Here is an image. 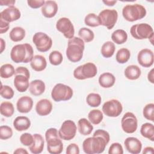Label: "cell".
I'll list each match as a JSON object with an SVG mask.
<instances>
[{
    "mask_svg": "<svg viewBox=\"0 0 154 154\" xmlns=\"http://www.w3.org/2000/svg\"><path fill=\"white\" fill-rule=\"evenodd\" d=\"M109 133L103 129H97L93 137L86 138L82 143V149L87 154L102 153L109 141Z\"/></svg>",
    "mask_w": 154,
    "mask_h": 154,
    "instance_id": "6da1fadb",
    "label": "cell"
},
{
    "mask_svg": "<svg viewBox=\"0 0 154 154\" xmlns=\"http://www.w3.org/2000/svg\"><path fill=\"white\" fill-rule=\"evenodd\" d=\"M33 48L29 43L19 44L14 46L10 52L12 61L16 63L31 62L33 58Z\"/></svg>",
    "mask_w": 154,
    "mask_h": 154,
    "instance_id": "7a4b0ae2",
    "label": "cell"
},
{
    "mask_svg": "<svg viewBox=\"0 0 154 154\" xmlns=\"http://www.w3.org/2000/svg\"><path fill=\"white\" fill-rule=\"evenodd\" d=\"M84 42L79 37H73L68 41L66 54L69 60L73 63L79 61L83 56Z\"/></svg>",
    "mask_w": 154,
    "mask_h": 154,
    "instance_id": "3957f363",
    "label": "cell"
},
{
    "mask_svg": "<svg viewBox=\"0 0 154 154\" xmlns=\"http://www.w3.org/2000/svg\"><path fill=\"white\" fill-rule=\"evenodd\" d=\"M45 138L47 143V150L49 153L60 154L63 152V144L56 128L48 129L45 132Z\"/></svg>",
    "mask_w": 154,
    "mask_h": 154,
    "instance_id": "277c9868",
    "label": "cell"
},
{
    "mask_svg": "<svg viewBox=\"0 0 154 154\" xmlns=\"http://www.w3.org/2000/svg\"><path fill=\"white\" fill-rule=\"evenodd\" d=\"M146 10L140 4H128L122 10V14L125 20L134 22L141 19L146 15Z\"/></svg>",
    "mask_w": 154,
    "mask_h": 154,
    "instance_id": "5b68a950",
    "label": "cell"
},
{
    "mask_svg": "<svg viewBox=\"0 0 154 154\" xmlns=\"http://www.w3.org/2000/svg\"><path fill=\"white\" fill-rule=\"evenodd\" d=\"M97 73L96 66L91 62L85 63L76 68L73 71V76L79 80L94 77Z\"/></svg>",
    "mask_w": 154,
    "mask_h": 154,
    "instance_id": "8992f818",
    "label": "cell"
},
{
    "mask_svg": "<svg viewBox=\"0 0 154 154\" xmlns=\"http://www.w3.org/2000/svg\"><path fill=\"white\" fill-rule=\"evenodd\" d=\"M72 96L73 90L72 88L61 83L57 84L51 92V97L55 102L68 100L72 98Z\"/></svg>",
    "mask_w": 154,
    "mask_h": 154,
    "instance_id": "52a82bcc",
    "label": "cell"
},
{
    "mask_svg": "<svg viewBox=\"0 0 154 154\" xmlns=\"http://www.w3.org/2000/svg\"><path fill=\"white\" fill-rule=\"evenodd\" d=\"M130 33L134 38L143 40L153 36V30L149 24L141 23L132 25L130 29Z\"/></svg>",
    "mask_w": 154,
    "mask_h": 154,
    "instance_id": "ba28073f",
    "label": "cell"
},
{
    "mask_svg": "<svg viewBox=\"0 0 154 154\" xmlns=\"http://www.w3.org/2000/svg\"><path fill=\"white\" fill-rule=\"evenodd\" d=\"M32 42L35 45L37 49L41 52H47L52 45L51 38L46 33L42 32H38L34 34L32 37Z\"/></svg>",
    "mask_w": 154,
    "mask_h": 154,
    "instance_id": "9c48e42d",
    "label": "cell"
},
{
    "mask_svg": "<svg viewBox=\"0 0 154 154\" xmlns=\"http://www.w3.org/2000/svg\"><path fill=\"white\" fill-rule=\"evenodd\" d=\"M98 16L101 21V25L111 29L117 22L118 13L114 9H105L99 13Z\"/></svg>",
    "mask_w": 154,
    "mask_h": 154,
    "instance_id": "30bf717a",
    "label": "cell"
},
{
    "mask_svg": "<svg viewBox=\"0 0 154 154\" xmlns=\"http://www.w3.org/2000/svg\"><path fill=\"white\" fill-rule=\"evenodd\" d=\"M76 129L77 128L75 123L72 120H67L63 123L58 132L60 138L69 141L75 137Z\"/></svg>",
    "mask_w": 154,
    "mask_h": 154,
    "instance_id": "8fae6325",
    "label": "cell"
},
{
    "mask_svg": "<svg viewBox=\"0 0 154 154\" xmlns=\"http://www.w3.org/2000/svg\"><path fill=\"white\" fill-rule=\"evenodd\" d=\"M123 106L117 99H111L105 102L102 106V111L108 117H118L122 112Z\"/></svg>",
    "mask_w": 154,
    "mask_h": 154,
    "instance_id": "7c38bea8",
    "label": "cell"
},
{
    "mask_svg": "<svg viewBox=\"0 0 154 154\" xmlns=\"http://www.w3.org/2000/svg\"><path fill=\"white\" fill-rule=\"evenodd\" d=\"M123 131L128 134L135 132L138 127V122L136 116L131 112H126L121 120Z\"/></svg>",
    "mask_w": 154,
    "mask_h": 154,
    "instance_id": "4fadbf2b",
    "label": "cell"
},
{
    "mask_svg": "<svg viewBox=\"0 0 154 154\" xmlns=\"http://www.w3.org/2000/svg\"><path fill=\"white\" fill-rule=\"evenodd\" d=\"M56 28L67 38L70 39L74 37L75 29L73 25L67 17L59 19L56 23Z\"/></svg>",
    "mask_w": 154,
    "mask_h": 154,
    "instance_id": "5bb4252c",
    "label": "cell"
},
{
    "mask_svg": "<svg viewBox=\"0 0 154 154\" xmlns=\"http://www.w3.org/2000/svg\"><path fill=\"white\" fill-rule=\"evenodd\" d=\"M137 60L138 63L144 67L152 66L154 62V55L152 50L143 49L138 54Z\"/></svg>",
    "mask_w": 154,
    "mask_h": 154,
    "instance_id": "9a60e30c",
    "label": "cell"
},
{
    "mask_svg": "<svg viewBox=\"0 0 154 154\" xmlns=\"http://www.w3.org/2000/svg\"><path fill=\"white\" fill-rule=\"evenodd\" d=\"M20 16V10L14 5L8 7L0 13V19L8 23L19 19Z\"/></svg>",
    "mask_w": 154,
    "mask_h": 154,
    "instance_id": "2e32d148",
    "label": "cell"
},
{
    "mask_svg": "<svg viewBox=\"0 0 154 154\" xmlns=\"http://www.w3.org/2000/svg\"><path fill=\"white\" fill-rule=\"evenodd\" d=\"M125 149L132 154H138L142 149V143L135 137H128L124 141Z\"/></svg>",
    "mask_w": 154,
    "mask_h": 154,
    "instance_id": "e0dca14e",
    "label": "cell"
},
{
    "mask_svg": "<svg viewBox=\"0 0 154 154\" xmlns=\"http://www.w3.org/2000/svg\"><path fill=\"white\" fill-rule=\"evenodd\" d=\"M29 77L24 74H15L13 84L16 90L20 93L26 91L29 87Z\"/></svg>",
    "mask_w": 154,
    "mask_h": 154,
    "instance_id": "ac0fdd59",
    "label": "cell"
},
{
    "mask_svg": "<svg viewBox=\"0 0 154 154\" xmlns=\"http://www.w3.org/2000/svg\"><path fill=\"white\" fill-rule=\"evenodd\" d=\"M33 100L32 98L28 96L20 97L16 103L17 109L19 112L27 113L32 108Z\"/></svg>",
    "mask_w": 154,
    "mask_h": 154,
    "instance_id": "d6986e66",
    "label": "cell"
},
{
    "mask_svg": "<svg viewBox=\"0 0 154 154\" xmlns=\"http://www.w3.org/2000/svg\"><path fill=\"white\" fill-rule=\"evenodd\" d=\"M52 109L51 102L47 99H43L37 102L35 105L36 112L40 116H45L51 113Z\"/></svg>",
    "mask_w": 154,
    "mask_h": 154,
    "instance_id": "ffe728a7",
    "label": "cell"
},
{
    "mask_svg": "<svg viewBox=\"0 0 154 154\" xmlns=\"http://www.w3.org/2000/svg\"><path fill=\"white\" fill-rule=\"evenodd\" d=\"M58 5L55 1H46L42 6L41 11L42 14L47 18H52L55 16L58 11Z\"/></svg>",
    "mask_w": 154,
    "mask_h": 154,
    "instance_id": "44dd1931",
    "label": "cell"
},
{
    "mask_svg": "<svg viewBox=\"0 0 154 154\" xmlns=\"http://www.w3.org/2000/svg\"><path fill=\"white\" fill-rule=\"evenodd\" d=\"M34 141L31 145L29 147V150L32 153L38 154L42 152L44 148V139L39 134H34L33 135Z\"/></svg>",
    "mask_w": 154,
    "mask_h": 154,
    "instance_id": "7402d4cb",
    "label": "cell"
},
{
    "mask_svg": "<svg viewBox=\"0 0 154 154\" xmlns=\"http://www.w3.org/2000/svg\"><path fill=\"white\" fill-rule=\"evenodd\" d=\"M30 65L34 70L41 72L46 69L47 62L45 57L41 55H36L33 57L30 62Z\"/></svg>",
    "mask_w": 154,
    "mask_h": 154,
    "instance_id": "603a6c76",
    "label": "cell"
},
{
    "mask_svg": "<svg viewBox=\"0 0 154 154\" xmlns=\"http://www.w3.org/2000/svg\"><path fill=\"white\" fill-rule=\"evenodd\" d=\"M45 84L43 81L35 79L30 82L29 90L31 94L37 96L42 94L45 92Z\"/></svg>",
    "mask_w": 154,
    "mask_h": 154,
    "instance_id": "cb8c5ba5",
    "label": "cell"
},
{
    "mask_svg": "<svg viewBox=\"0 0 154 154\" xmlns=\"http://www.w3.org/2000/svg\"><path fill=\"white\" fill-rule=\"evenodd\" d=\"M30 126V120L26 116H18L13 121V126L17 131H26Z\"/></svg>",
    "mask_w": 154,
    "mask_h": 154,
    "instance_id": "d4e9b609",
    "label": "cell"
},
{
    "mask_svg": "<svg viewBox=\"0 0 154 154\" xmlns=\"http://www.w3.org/2000/svg\"><path fill=\"white\" fill-rule=\"evenodd\" d=\"M115 82V76L109 72L103 73L99 78V85L103 88H110L114 85Z\"/></svg>",
    "mask_w": 154,
    "mask_h": 154,
    "instance_id": "484cf974",
    "label": "cell"
},
{
    "mask_svg": "<svg viewBox=\"0 0 154 154\" xmlns=\"http://www.w3.org/2000/svg\"><path fill=\"white\" fill-rule=\"evenodd\" d=\"M78 130L83 135H90L93 130V126L85 118H82L78 120Z\"/></svg>",
    "mask_w": 154,
    "mask_h": 154,
    "instance_id": "4316f807",
    "label": "cell"
},
{
    "mask_svg": "<svg viewBox=\"0 0 154 154\" xmlns=\"http://www.w3.org/2000/svg\"><path fill=\"white\" fill-rule=\"evenodd\" d=\"M141 72L140 67L137 65L128 66L125 70V76L129 80H135L140 78Z\"/></svg>",
    "mask_w": 154,
    "mask_h": 154,
    "instance_id": "83f0119b",
    "label": "cell"
},
{
    "mask_svg": "<svg viewBox=\"0 0 154 154\" xmlns=\"http://www.w3.org/2000/svg\"><path fill=\"white\" fill-rule=\"evenodd\" d=\"M140 133L141 135L150 140L152 141H154V126L150 123H145L141 126Z\"/></svg>",
    "mask_w": 154,
    "mask_h": 154,
    "instance_id": "f1b7e54d",
    "label": "cell"
},
{
    "mask_svg": "<svg viewBox=\"0 0 154 154\" xmlns=\"http://www.w3.org/2000/svg\"><path fill=\"white\" fill-rule=\"evenodd\" d=\"M111 39L117 45L123 44L127 41V32L123 29H117L112 33Z\"/></svg>",
    "mask_w": 154,
    "mask_h": 154,
    "instance_id": "f546056e",
    "label": "cell"
},
{
    "mask_svg": "<svg viewBox=\"0 0 154 154\" xmlns=\"http://www.w3.org/2000/svg\"><path fill=\"white\" fill-rule=\"evenodd\" d=\"M25 36V29L20 26H16L13 28L9 34L10 38L14 42H17L22 40Z\"/></svg>",
    "mask_w": 154,
    "mask_h": 154,
    "instance_id": "4dcf8cb0",
    "label": "cell"
},
{
    "mask_svg": "<svg viewBox=\"0 0 154 154\" xmlns=\"http://www.w3.org/2000/svg\"><path fill=\"white\" fill-rule=\"evenodd\" d=\"M115 45L111 41H107L103 44L101 48V54L105 58L111 57L115 52Z\"/></svg>",
    "mask_w": 154,
    "mask_h": 154,
    "instance_id": "1f68e13d",
    "label": "cell"
},
{
    "mask_svg": "<svg viewBox=\"0 0 154 154\" xmlns=\"http://www.w3.org/2000/svg\"><path fill=\"white\" fill-rule=\"evenodd\" d=\"M1 114L6 117H10L13 116L14 112V108L12 103L10 102H3L0 105Z\"/></svg>",
    "mask_w": 154,
    "mask_h": 154,
    "instance_id": "d6a6232c",
    "label": "cell"
},
{
    "mask_svg": "<svg viewBox=\"0 0 154 154\" xmlns=\"http://www.w3.org/2000/svg\"><path fill=\"white\" fill-rule=\"evenodd\" d=\"M103 113L99 109H93L88 114V119L93 125L99 124L103 120Z\"/></svg>",
    "mask_w": 154,
    "mask_h": 154,
    "instance_id": "836d02e7",
    "label": "cell"
},
{
    "mask_svg": "<svg viewBox=\"0 0 154 154\" xmlns=\"http://www.w3.org/2000/svg\"><path fill=\"white\" fill-rule=\"evenodd\" d=\"M131 52L126 48H121L120 49L116 56V61L120 64H124L126 63L130 58Z\"/></svg>",
    "mask_w": 154,
    "mask_h": 154,
    "instance_id": "e575fe53",
    "label": "cell"
},
{
    "mask_svg": "<svg viewBox=\"0 0 154 154\" xmlns=\"http://www.w3.org/2000/svg\"><path fill=\"white\" fill-rule=\"evenodd\" d=\"M15 74V70L11 64H4L0 68V75L2 78H9Z\"/></svg>",
    "mask_w": 154,
    "mask_h": 154,
    "instance_id": "d590c367",
    "label": "cell"
},
{
    "mask_svg": "<svg viewBox=\"0 0 154 154\" xmlns=\"http://www.w3.org/2000/svg\"><path fill=\"white\" fill-rule=\"evenodd\" d=\"M78 35L84 42L88 43L93 40L94 37V32L92 30L87 28H81L78 31Z\"/></svg>",
    "mask_w": 154,
    "mask_h": 154,
    "instance_id": "8d00e7d4",
    "label": "cell"
},
{
    "mask_svg": "<svg viewBox=\"0 0 154 154\" xmlns=\"http://www.w3.org/2000/svg\"><path fill=\"white\" fill-rule=\"evenodd\" d=\"M84 22L86 25L90 27H96L101 25V21L98 16L94 13L88 14L84 19Z\"/></svg>",
    "mask_w": 154,
    "mask_h": 154,
    "instance_id": "74e56055",
    "label": "cell"
},
{
    "mask_svg": "<svg viewBox=\"0 0 154 154\" xmlns=\"http://www.w3.org/2000/svg\"><path fill=\"white\" fill-rule=\"evenodd\" d=\"M102 98L99 94L91 93L88 94L86 98L87 104L91 107H97L101 103Z\"/></svg>",
    "mask_w": 154,
    "mask_h": 154,
    "instance_id": "f35d334b",
    "label": "cell"
},
{
    "mask_svg": "<svg viewBox=\"0 0 154 154\" xmlns=\"http://www.w3.org/2000/svg\"><path fill=\"white\" fill-rule=\"evenodd\" d=\"M63 60L62 54L58 51L51 52L49 55V60L51 64L54 66L60 65Z\"/></svg>",
    "mask_w": 154,
    "mask_h": 154,
    "instance_id": "ab89813d",
    "label": "cell"
},
{
    "mask_svg": "<svg viewBox=\"0 0 154 154\" xmlns=\"http://www.w3.org/2000/svg\"><path fill=\"white\" fill-rule=\"evenodd\" d=\"M143 116L149 120L154 121V104L150 103L144 106L143 111Z\"/></svg>",
    "mask_w": 154,
    "mask_h": 154,
    "instance_id": "60d3db41",
    "label": "cell"
},
{
    "mask_svg": "<svg viewBox=\"0 0 154 154\" xmlns=\"http://www.w3.org/2000/svg\"><path fill=\"white\" fill-rule=\"evenodd\" d=\"M0 93H1V96L3 98L7 99H10L13 98L14 92L13 88L10 86L6 85H3L2 84H1Z\"/></svg>",
    "mask_w": 154,
    "mask_h": 154,
    "instance_id": "b9f144b4",
    "label": "cell"
},
{
    "mask_svg": "<svg viewBox=\"0 0 154 154\" xmlns=\"http://www.w3.org/2000/svg\"><path fill=\"white\" fill-rule=\"evenodd\" d=\"M13 135L12 129L6 125H2L0 127V138L1 140H7Z\"/></svg>",
    "mask_w": 154,
    "mask_h": 154,
    "instance_id": "7bdbcfd3",
    "label": "cell"
},
{
    "mask_svg": "<svg viewBox=\"0 0 154 154\" xmlns=\"http://www.w3.org/2000/svg\"><path fill=\"white\" fill-rule=\"evenodd\" d=\"M34 138L33 135H31L29 133H24L22 134L20 137V143L26 146H29L33 143Z\"/></svg>",
    "mask_w": 154,
    "mask_h": 154,
    "instance_id": "ee69618b",
    "label": "cell"
},
{
    "mask_svg": "<svg viewBox=\"0 0 154 154\" xmlns=\"http://www.w3.org/2000/svg\"><path fill=\"white\" fill-rule=\"evenodd\" d=\"M109 154H123V149L122 146L119 143H112L108 150Z\"/></svg>",
    "mask_w": 154,
    "mask_h": 154,
    "instance_id": "f6af8a7d",
    "label": "cell"
},
{
    "mask_svg": "<svg viewBox=\"0 0 154 154\" xmlns=\"http://www.w3.org/2000/svg\"><path fill=\"white\" fill-rule=\"evenodd\" d=\"M27 3L32 8H38L41 7H42L45 1L44 0H28L27 1Z\"/></svg>",
    "mask_w": 154,
    "mask_h": 154,
    "instance_id": "bcb514c9",
    "label": "cell"
},
{
    "mask_svg": "<svg viewBox=\"0 0 154 154\" xmlns=\"http://www.w3.org/2000/svg\"><path fill=\"white\" fill-rule=\"evenodd\" d=\"M67 154H79V146L75 143L70 144L66 149Z\"/></svg>",
    "mask_w": 154,
    "mask_h": 154,
    "instance_id": "7dc6e473",
    "label": "cell"
},
{
    "mask_svg": "<svg viewBox=\"0 0 154 154\" xmlns=\"http://www.w3.org/2000/svg\"><path fill=\"white\" fill-rule=\"evenodd\" d=\"M9 23L0 19V33L3 34L6 32L9 29Z\"/></svg>",
    "mask_w": 154,
    "mask_h": 154,
    "instance_id": "c3c4849f",
    "label": "cell"
},
{
    "mask_svg": "<svg viewBox=\"0 0 154 154\" xmlns=\"http://www.w3.org/2000/svg\"><path fill=\"white\" fill-rule=\"evenodd\" d=\"M17 73L24 74L28 77L30 76V74H29V72L28 69L25 67L21 66V67H18L17 68H16V69L15 70V74H17Z\"/></svg>",
    "mask_w": 154,
    "mask_h": 154,
    "instance_id": "681fc988",
    "label": "cell"
},
{
    "mask_svg": "<svg viewBox=\"0 0 154 154\" xmlns=\"http://www.w3.org/2000/svg\"><path fill=\"white\" fill-rule=\"evenodd\" d=\"M16 1L13 0H1L0 1V4L1 5H7V6H13V5L15 4Z\"/></svg>",
    "mask_w": 154,
    "mask_h": 154,
    "instance_id": "f907efd6",
    "label": "cell"
},
{
    "mask_svg": "<svg viewBox=\"0 0 154 154\" xmlns=\"http://www.w3.org/2000/svg\"><path fill=\"white\" fill-rule=\"evenodd\" d=\"M143 154H153L154 153V149L152 147L147 146L146 147L143 151Z\"/></svg>",
    "mask_w": 154,
    "mask_h": 154,
    "instance_id": "816d5d0a",
    "label": "cell"
},
{
    "mask_svg": "<svg viewBox=\"0 0 154 154\" xmlns=\"http://www.w3.org/2000/svg\"><path fill=\"white\" fill-rule=\"evenodd\" d=\"M153 69H151V70L149 72L148 75H147V79L149 81V82H150L152 84L154 83V75H153Z\"/></svg>",
    "mask_w": 154,
    "mask_h": 154,
    "instance_id": "f5cc1de1",
    "label": "cell"
},
{
    "mask_svg": "<svg viewBox=\"0 0 154 154\" xmlns=\"http://www.w3.org/2000/svg\"><path fill=\"white\" fill-rule=\"evenodd\" d=\"M13 153L14 154H25V153L27 154L28 151L26 149L23 148H17L14 151Z\"/></svg>",
    "mask_w": 154,
    "mask_h": 154,
    "instance_id": "db71d44e",
    "label": "cell"
},
{
    "mask_svg": "<svg viewBox=\"0 0 154 154\" xmlns=\"http://www.w3.org/2000/svg\"><path fill=\"white\" fill-rule=\"evenodd\" d=\"M106 5L108 6H113L115 4H116L117 1H102Z\"/></svg>",
    "mask_w": 154,
    "mask_h": 154,
    "instance_id": "11a10c76",
    "label": "cell"
},
{
    "mask_svg": "<svg viewBox=\"0 0 154 154\" xmlns=\"http://www.w3.org/2000/svg\"><path fill=\"white\" fill-rule=\"evenodd\" d=\"M0 40H1V53H2L5 48V42L2 38H0Z\"/></svg>",
    "mask_w": 154,
    "mask_h": 154,
    "instance_id": "9f6ffc18",
    "label": "cell"
}]
</instances>
